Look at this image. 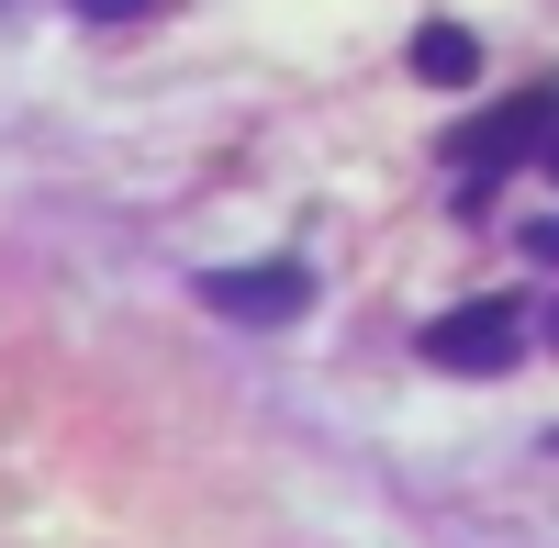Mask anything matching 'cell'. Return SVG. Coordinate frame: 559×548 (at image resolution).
I'll return each mask as SVG.
<instances>
[{
  "label": "cell",
  "instance_id": "cell-1",
  "mask_svg": "<svg viewBox=\"0 0 559 548\" xmlns=\"http://www.w3.org/2000/svg\"><path fill=\"white\" fill-rule=\"evenodd\" d=\"M526 336H537V313H526V302H459V313H437V325H426V358L481 381V370H515Z\"/></svg>",
  "mask_w": 559,
  "mask_h": 548
},
{
  "label": "cell",
  "instance_id": "cell-2",
  "mask_svg": "<svg viewBox=\"0 0 559 548\" xmlns=\"http://www.w3.org/2000/svg\"><path fill=\"white\" fill-rule=\"evenodd\" d=\"M202 302H213V313H236V325H292V313H313V269H302V258L202 269Z\"/></svg>",
  "mask_w": 559,
  "mask_h": 548
},
{
  "label": "cell",
  "instance_id": "cell-3",
  "mask_svg": "<svg viewBox=\"0 0 559 548\" xmlns=\"http://www.w3.org/2000/svg\"><path fill=\"white\" fill-rule=\"evenodd\" d=\"M548 146V90H515V102H503V112H481L471 123V146H459V157H471V179H459V202H492V168H515V157H537Z\"/></svg>",
  "mask_w": 559,
  "mask_h": 548
},
{
  "label": "cell",
  "instance_id": "cell-4",
  "mask_svg": "<svg viewBox=\"0 0 559 548\" xmlns=\"http://www.w3.org/2000/svg\"><path fill=\"white\" fill-rule=\"evenodd\" d=\"M414 79H426V90H471L481 79V45L459 23H426V34H414Z\"/></svg>",
  "mask_w": 559,
  "mask_h": 548
},
{
  "label": "cell",
  "instance_id": "cell-5",
  "mask_svg": "<svg viewBox=\"0 0 559 548\" xmlns=\"http://www.w3.org/2000/svg\"><path fill=\"white\" fill-rule=\"evenodd\" d=\"M68 12H90V23H134V12H157V0H68Z\"/></svg>",
  "mask_w": 559,
  "mask_h": 548
}]
</instances>
